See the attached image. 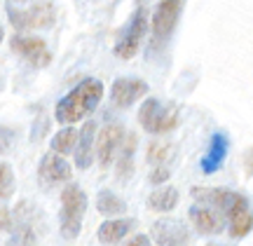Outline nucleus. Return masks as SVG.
<instances>
[{"label": "nucleus", "mask_w": 253, "mask_h": 246, "mask_svg": "<svg viewBox=\"0 0 253 246\" xmlns=\"http://www.w3.org/2000/svg\"><path fill=\"white\" fill-rule=\"evenodd\" d=\"M14 195V171L9 164H0V200H9Z\"/></svg>", "instance_id": "5701e85b"}, {"label": "nucleus", "mask_w": 253, "mask_h": 246, "mask_svg": "<svg viewBox=\"0 0 253 246\" xmlns=\"http://www.w3.org/2000/svg\"><path fill=\"white\" fill-rule=\"evenodd\" d=\"M0 42H2V26H0Z\"/></svg>", "instance_id": "cd10ccee"}, {"label": "nucleus", "mask_w": 253, "mask_h": 246, "mask_svg": "<svg viewBox=\"0 0 253 246\" xmlns=\"http://www.w3.org/2000/svg\"><path fill=\"white\" fill-rule=\"evenodd\" d=\"M125 246H153V244H150V237H145V235H136V237H131Z\"/></svg>", "instance_id": "a878e982"}, {"label": "nucleus", "mask_w": 253, "mask_h": 246, "mask_svg": "<svg viewBox=\"0 0 253 246\" xmlns=\"http://www.w3.org/2000/svg\"><path fill=\"white\" fill-rule=\"evenodd\" d=\"M71 166L68 162L63 160V155L59 153H47L42 160H40V166H38V178L40 183H45V185H56V183H66L71 181Z\"/></svg>", "instance_id": "9d476101"}, {"label": "nucleus", "mask_w": 253, "mask_h": 246, "mask_svg": "<svg viewBox=\"0 0 253 246\" xmlns=\"http://www.w3.org/2000/svg\"><path fill=\"white\" fill-rule=\"evenodd\" d=\"M94 143H96V122H84L75 143V164L78 169H89L94 162Z\"/></svg>", "instance_id": "4468645a"}, {"label": "nucleus", "mask_w": 253, "mask_h": 246, "mask_svg": "<svg viewBox=\"0 0 253 246\" xmlns=\"http://www.w3.org/2000/svg\"><path fill=\"white\" fill-rule=\"evenodd\" d=\"M192 197L199 204H209V206L227 213L239 195L232 190H225V188H192Z\"/></svg>", "instance_id": "2eb2a0df"}, {"label": "nucleus", "mask_w": 253, "mask_h": 246, "mask_svg": "<svg viewBox=\"0 0 253 246\" xmlns=\"http://www.w3.org/2000/svg\"><path fill=\"white\" fill-rule=\"evenodd\" d=\"M153 239L157 246H183L188 242V228L181 220L173 218H160L153 223Z\"/></svg>", "instance_id": "9b49d317"}, {"label": "nucleus", "mask_w": 253, "mask_h": 246, "mask_svg": "<svg viewBox=\"0 0 253 246\" xmlns=\"http://www.w3.org/2000/svg\"><path fill=\"white\" fill-rule=\"evenodd\" d=\"M169 181V169L164 164H155V171L150 173V183H164Z\"/></svg>", "instance_id": "b1692460"}, {"label": "nucleus", "mask_w": 253, "mask_h": 246, "mask_svg": "<svg viewBox=\"0 0 253 246\" xmlns=\"http://www.w3.org/2000/svg\"><path fill=\"white\" fill-rule=\"evenodd\" d=\"M227 150H230V138H227L225 134H213L211 141H209L207 155H204V160H202V171L204 173L216 171L218 166L225 162Z\"/></svg>", "instance_id": "dca6fc26"}, {"label": "nucleus", "mask_w": 253, "mask_h": 246, "mask_svg": "<svg viewBox=\"0 0 253 246\" xmlns=\"http://www.w3.org/2000/svg\"><path fill=\"white\" fill-rule=\"evenodd\" d=\"M131 220L129 218H110L106 220L103 225L99 228V242L101 244H118V242H122V239L129 235V230H131Z\"/></svg>", "instance_id": "f3484780"}, {"label": "nucleus", "mask_w": 253, "mask_h": 246, "mask_svg": "<svg viewBox=\"0 0 253 246\" xmlns=\"http://www.w3.org/2000/svg\"><path fill=\"white\" fill-rule=\"evenodd\" d=\"M190 220H192V225H195L197 232H202V235H218L220 230L225 228L223 211L213 209V206H209V204L192 206V209H190Z\"/></svg>", "instance_id": "f8f14e48"}, {"label": "nucleus", "mask_w": 253, "mask_h": 246, "mask_svg": "<svg viewBox=\"0 0 253 246\" xmlns=\"http://www.w3.org/2000/svg\"><path fill=\"white\" fill-rule=\"evenodd\" d=\"M207 246H218V244H207Z\"/></svg>", "instance_id": "c85d7f7f"}, {"label": "nucleus", "mask_w": 253, "mask_h": 246, "mask_svg": "<svg viewBox=\"0 0 253 246\" xmlns=\"http://www.w3.org/2000/svg\"><path fill=\"white\" fill-rule=\"evenodd\" d=\"M96 209H99V213H103V216H118V213H125L126 206L115 192L101 190L99 197H96Z\"/></svg>", "instance_id": "aec40b11"}, {"label": "nucleus", "mask_w": 253, "mask_h": 246, "mask_svg": "<svg viewBox=\"0 0 253 246\" xmlns=\"http://www.w3.org/2000/svg\"><path fill=\"white\" fill-rule=\"evenodd\" d=\"M145 31H148V9L145 5H138L131 19L126 21V26L122 28V33H120V40L115 42V56L118 59H134L136 52H138V47H141V40H143Z\"/></svg>", "instance_id": "20e7f679"}, {"label": "nucleus", "mask_w": 253, "mask_h": 246, "mask_svg": "<svg viewBox=\"0 0 253 246\" xmlns=\"http://www.w3.org/2000/svg\"><path fill=\"white\" fill-rule=\"evenodd\" d=\"M173 153V146L167 141H153L148 148V162L150 164H164Z\"/></svg>", "instance_id": "4be33fe9"}, {"label": "nucleus", "mask_w": 253, "mask_h": 246, "mask_svg": "<svg viewBox=\"0 0 253 246\" xmlns=\"http://www.w3.org/2000/svg\"><path fill=\"white\" fill-rule=\"evenodd\" d=\"M178 204V190L176 188H162L148 197V206L153 211H171Z\"/></svg>", "instance_id": "6ab92c4d"}, {"label": "nucleus", "mask_w": 253, "mask_h": 246, "mask_svg": "<svg viewBox=\"0 0 253 246\" xmlns=\"http://www.w3.org/2000/svg\"><path fill=\"white\" fill-rule=\"evenodd\" d=\"M103 99V84L101 80L87 78L78 87H73L63 99H59L54 110V118L59 124H75L89 115Z\"/></svg>", "instance_id": "f257e3e1"}, {"label": "nucleus", "mask_w": 253, "mask_h": 246, "mask_svg": "<svg viewBox=\"0 0 253 246\" xmlns=\"http://www.w3.org/2000/svg\"><path fill=\"white\" fill-rule=\"evenodd\" d=\"M125 127L120 122H108L106 127L99 131V138L94 143V153L99 157V164L101 166H110V162L118 157L120 153V146L125 141Z\"/></svg>", "instance_id": "0eeeda50"}, {"label": "nucleus", "mask_w": 253, "mask_h": 246, "mask_svg": "<svg viewBox=\"0 0 253 246\" xmlns=\"http://www.w3.org/2000/svg\"><path fill=\"white\" fill-rule=\"evenodd\" d=\"M17 2H24V0H17Z\"/></svg>", "instance_id": "c756f323"}, {"label": "nucleus", "mask_w": 253, "mask_h": 246, "mask_svg": "<svg viewBox=\"0 0 253 246\" xmlns=\"http://www.w3.org/2000/svg\"><path fill=\"white\" fill-rule=\"evenodd\" d=\"M12 49L17 52L21 59H26L33 68H47L52 61V54L47 49V42L42 38L36 36H14L12 38Z\"/></svg>", "instance_id": "6e6552de"}, {"label": "nucleus", "mask_w": 253, "mask_h": 246, "mask_svg": "<svg viewBox=\"0 0 253 246\" xmlns=\"http://www.w3.org/2000/svg\"><path fill=\"white\" fill-rule=\"evenodd\" d=\"M246 173H251L253 176V148L251 150H246Z\"/></svg>", "instance_id": "bb28decb"}, {"label": "nucleus", "mask_w": 253, "mask_h": 246, "mask_svg": "<svg viewBox=\"0 0 253 246\" xmlns=\"http://www.w3.org/2000/svg\"><path fill=\"white\" fill-rule=\"evenodd\" d=\"M145 94H148V84L143 80H136V78H120L110 87V101L118 108L134 106L136 101L143 99Z\"/></svg>", "instance_id": "1a4fd4ad"}, {"label": "nucleus", "mask_w": 253, "mask_h": 246, "mask_svg": "<svg viewBox=\"0 0 253 246\" xmlns=\"http://www.w3.org/2000/svg\"><path fill=\"white\" fill-rule=\"evenodd\" d=\"M183 0H160L153 14V45L164 42L173 33V28L181 17Z\"/></svg>", "instance_id": "423d86ee"}, {"label": "nucleus", "mask_w": 253, "mask_h": 246, "mask_svg": "<svg viewBox=\"0 0 253 246\" xmlns=\"http://www.w3.org/2000/svg\"><path fill=\"white\" fill-rule=\"evenodd\" d=\"M138 122L150 134H164L178 127V108L176 103H162L157 99H148L138 110Z\"/></svg>", "instance_id": "7ed1b4c3"}, {"label": "nucleus", "mask_w": 253, "mask_h": 246, "mask_svg": "<svg viewBox=\"0 0 253 246\" xmlns=\"http://www.w3.org/2000/svg\"><path fill=\"white\" fill-rule=\"evenodd\" d=\"M136 143H138L136 134H125V141H122L120 153H118V176L120 178H126V176L131 173V160H134Z\"/></svg>", "instance_id": "a211bd4d"}, {"label": "nucleus", "mask_w": 253, "mask_h": 246, "mask_svg": "<svg viewBox=\"0 0 253 246\" xmlns=\"http://www.w3.org/2000/svg\"><path fill=\"white\" fill-rule=\"evenodd\" d=\"M14 228V218H12V211L0 206V230H12Z\"/></svg>", "instance_id": "393cba45"}, {"label": "nucleus", "mask_w": 253, "mask_h": 246, "mask_svg": "<svg viewBox=\"0 0 253 246\" xmlns=\"http://www.w3.org/2000/svg\"><path fill=\"white\" fill-rule=\"evenodd\" d=\"M56 19L52 2H38L31 9H9V21L17 31H33V28L52 26Z\"/></svg>", "instance_id": "39448f33"}, {"label": "nucleus", "mask_w": 253, "mask_h": 246, "mask_svg": "<svg viewBox=\"0 0 253 246\" xmlns=\"http://www.w3.org/2000/svg\"><path fill=\"white\" fill-rule=\"evenodd\" d=\"M78 136H80V131H78L75 127H66V129H61V131H56L54 138H52V150L59 153V155L71 153V150H75Z\"/></svg>", "instance_id": "412c9836"}, {"label": "nucleus", "mask_w": 253, "mask_h": 246, "mask_svg": "<svg viewBox=\"0 0 253 246\" xmlns=\"http://www.w3.org/2000/svg\"><path fill=\"white\" fill-rule=\"evenodd\" d=\"M225 216H227V220H230V235H232L235 239L244 237V235L251 232V228H253V211H251V206H249L246 197L239 195Z\"/></svg>", "instance_id": "ddd939ff"}, {"label": "nucleus", "mask_w": 253, "mask_h": 246, "mask_svg": "<svg viewBox=\"0 0 253 246\" xmlns=\"http://www.w3.org/2000/svg\"><path fill=\"white\" fill-rule=\"evenodd\" d=\"M84 211H87L84 190H80L78 185H68L61 192V218H59V228L66 239H75L80 235Z\"/></svg>", "instance_id": "f03ea898"}]
</instances>
